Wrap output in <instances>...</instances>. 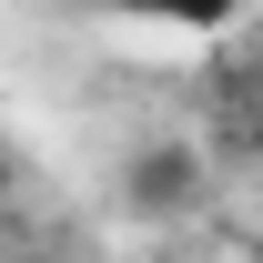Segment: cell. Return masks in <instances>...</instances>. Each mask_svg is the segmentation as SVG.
<instances>
[{
    "label": "cell",
    "mask_w": 263,
    "mask_h": 263,
    "mask_svg": "<svg viewBox=\"0 0 263 263\" xmlns=\"http://www.w3.org/2000/svg\"><path fill=\"white\" fill-rule=\"evenodd\" d=\"M202 202V162L182 152V142H152V152H132V213H193Z\"/></svg>",
    "instance_id": "6da1fadb"
},
{
    "label": "cell",
    "mask_w": 263,
    "mask_h": 263,
    "mask_svg": "<svg viewBox=\"0 0 263 263\" xmlns=\"http://www.w3.org/2000/svg\"><path fill=\"white\" fill-rule=\"evenodd\" d=\"M91 10H111V21H152V31H182V41H213V31H233L243 0H91Z\"/></svg>",
    "instance_id": "7a4b0ae2"
}]
</instances>
